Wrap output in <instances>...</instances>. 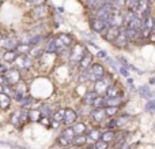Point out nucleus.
<instances>
[{"mask_svg": "<svg viewBox=\"0 0 155 149\" xmlns=\"http://www.w3.org/2000/svg\"><path fill=\"white\" fill-rule=\"evenodd\" d=\"M121 33V27H116V26H109L107 29H105L101 33V36L107 41V43H114V40L120 36Z\"/></svg>", "mask_w": 155, "mask_h": 149, "instance_id": "nucleus-10", "label": "nucleus"}, {"mask_svg": "<svg viewBox=\"0 0 155 149\" xmlns=\"http://www.w3.org/2000/svg\"><path fill=\"white\" fill-rule=\"evenodd\" d=\"M0 85H5V79L3 74H0Z\"/></svg>", "mask_w": 155, "mask_h": 149, "instance_id": "nucleus-47", "label": "nucleus"}, {"mask_svg": "<svg viewBox=\"0 0 155 149\" xmlns=\"http://www.w3.org/2000/svg\"><path fill=\"white\" fill-rule=\"evenodd\" d=\"M144 109H146L147 112H153V111H155V99H154V100H148L147 103H146Z\"/></svg>", "mask_w": 155, "mask_h": 149, "instance_id": "nucleus-41", "label": "nucleus"}, {"mask_svg": "<svg viewBox=\"0 0 155 149\" xmlns=\"http://www.w3.org/2000/svg\"><path fill=\"white\" fill-rule=\"evenodd\" d=\"M106 106V96H98L93 103V108H104Z\"/></svg>", "mask_w": 155, "mask_h": 149, "instance_id": "nucleus-36", "label": "nucleus"}, {"mask_svg": "<svg viewBox=\"0 0 155 149\" xmlns=\"http://www.w3.org/2000/svg\"><path fill=\"white\" fill-rule=\"evenodd\" d=\"M105 109H106V114L109 118H114L116 115L118 114V111H120V107H105Z\"/></svg>", "mask_w": 155, "mask_h": 149, "instance_id": "nucleus-38", "label": "nucleus"}, {"mask_svg": "<svg viewBox=\"0 0 155 149\" xmlns=\"http://www.w3.org/2000/svg\"><path fill=\"white\" fill-rule=\"evenodd\" d=\"M78 118H79V115H78L76 109L67 107V108H65V115H64V122H63V125L64 126H74L78 122Z\"/></svg>", "mask_w": 155, "mask_h": 149, "instance_id": "nucleus-12", "label": "nucleus"}, {"mask_svg": "<svg viewBox=\"0 0 155 149\" xmlns=\"http://www.w3.org/2000/svg\"><path fill=\"white\" fill-rule=\"evenodd\" d=\"M118 73L121 74V75L127 77V78H129V71L127 67H124V66H121V67H118Z\"/></svg>", "mask_w": 155, "mask_h": 149, "instance_id": "nucleus-43", "label": "nucleus"}, {"mask_svg": "<svg viewBox=\"0 0 155 149\" xmlns=\"http://www.w3.org/2000/svg\"><path fill=\"white\" fill-rule=\"evenodd\" d=\"M102 133H104V131H101L99 129H88L87 133H86V136H87V144L88 142H90V144H94L95 141L101 140Z\"/></svg>", "mask_w": 155, "mask_h": 149, "instance_id": "nucleus-20", "label": "nucleus"}, {"mask_svg": "<svg viewBox=\"0 0 155 149\" xmlns=\"http://www.w3.org/2000/svg\"><path fill=\"white\" fill-rule=\"evenodd\" d=\"M4 92V85H0V93Z\"/></svg>", "mask_w": 155, "mask_h": 149, "instance_id": "nucleus-50", "label": "nucleus"}, {"mask_svg": "<svg viewBox=\"0 0 155 149\" xmlns=\"http://www.w3.org/2000/svg\"><path fill=\"white\" fill-rule=\"evenodd\" d=\"M124 5L127 7V10H131L134 12H136L137 5H139V0H125V4Z\"/></svg>", "mask_w": 155, "mask_h": 149, "instance_id": "nucleus-37", "label": "nucleus"}, {"mask_svg": "<svg viewBox=\"0 0 155 149\" xmlns=\"http://www.w3.org/2000/svg\"><path fill=\"white\" fill-rule=\"evenodd\" d=\"M109 25L110 26H116V27H123L125 26V23H124V15L123 12L120 11V8L114 7L112 11V15H110L109 18Z\"/></svg>", "mask_w": 155, "mask_h": 149, "instance_id": "nucleus-9", "label": "nucleus"}, {"mask_svg": "<svg viewBox=\"0 0 155 149\" xmlns=\"http://www.w3.org/2000/svg\"><path fill=\"white\" fill-rule=\"evenodd\" d=\"M98 96L99 95L95 92V90H87V92H84V95L82 96V104L93 107V103L95 101V99L98 97Z\"/></svg>", "mask_w": 155, "mask_h": 149, "instance_id": "nucleus-18", "label": "nucleus"}, {"mask_svg": "<svg viewBox=\"0 0 155 149\" xmlns=\"http://www.w3.org/2000/svg\"><path fill=\"white\" fill-rule=\"evenodd\" d=\"M46 3V0H33L31 4L34 5V7H37V5H44Z\"/></svg>", "mask_w": 155, "mask_h": 149, "instance_id": "nucleus-46", "label": "nucleus"}, {"mask_svg": "<svg viewBox=\"0 0 155 149\" xmlns=\"http://www.w3.org/2000/svg\"><path fill=\"white\" fill-rule=\"evenodd\" d=\"M113 4H110V3H106V4H104L102 7H99L98 10L94 12V16L98 19H102V21L107 22L110 18V15H112V11H113Z\"/></svg>", "mask_w": 155, "mask_h": 149, "instance_id": "nucleus-8", "label": "nucleus"}, {"mask_svg": "<svg viewBox=\"0 0 155 149\" xmlns=\"http://www.w3.org/2000/svg\"><path fill=\"white\" fill-rule=\"evenodd\" d=\"M95 56L99 57V59H106V57H107V52L104 51V49H101V51H98L95 54Z\"/></svg>", "mask_w": 155, "mask_h": 149, "instance_id": "nucleus-45", "label": "nucleus"}, {"mask_svg": "<svg viewBox=\"0 0 155 149\" xmlns=\"http://www.w3.org/2000/svg\"><path fill=\"white\" fill-rule=\"evenodd\" d=\"M0 144L2 145H7V147H11V148H15V149H25V148H22V147H19L18 144H12V142H5V141H0Z\"/></svg>", "mask_w": 155, "mask_h": 149, "instance_id": "nucleus-44", "label": "nucleus"}, {"mask_svg": "<svg viewBox=\"0 0 155 149\" xmlns=\"http://www.w3.org/2000/svg\"><path fill=\"white\" fill-rule=\"evenodd\" d=\"M90 120L93 123H95V125H101V123H105V122H107V114H106V109H105V107L104 108H93V111H91V114H90Z\"/></svg>", "mask_w": 155, "mask_h": 149, "instance_id": "nucleus-7", "label": "nucleus"}, {"mask_svg": "<svg viewBox=\"0 0 155 149\" xmlns=\"http://www.w3.org/2000/svg\"><path fill=\"white\" fill-rule=\"evenodd\" d=\"M153 130H154V131H155V125H154V126H153Z\"/></svg>", "mask_w": 155, "mask_h": 149, "instance_id": "nucleus-51", "label": "nucleus"}, {"mask_svg": "<svg viewBox=\"0 0 155 149\" xmlns=\"http://www.w3.org/2000/svg\"><path fill=\"white\" fill-rule=\"evenodd\" d=\"M18 52H16V49H8V51H4V54H3V60H4L5 63H14L15 62V59L18 57Z\"/></svg>", "mask_w": 155, "mask_h": 149, "instance_id": "nucleus-27", "label": "nucleus"}, {"mask_svg": "<svg viewBox=\"0 0 155 149\" xmlns=\"http://www.w3.org/2000/svg\"><path fill=\"white\" fill-rule=\"evenodd\" d=\"M29 55H30V56H31L34 60H41V59H42V56L45 55V49H44V47H41V45L31 47V49H30Z\"/></svg>", "mask_w": 155, "mask_h": 149, "instance_id": "nucleus-23", "label": "nucleus"}, {"mask_svg": "<svg viewBox=\"0 0 155 149\" xmlns=\"http://www.w3.org/2000/svg\"><path fill=\"white\" fill-rule=\"evenodd\" d=\"M88 70H90L93 74H95V75L98 77L99 79L104 78V77L106 75V70H105L104 64H101V63H98V62H94V63H93V66H91V67L88 68Z\"/></svg>", "mask_w": 155, "mask_h": 149, "instance_id": "nucleus-22", "label": "nucleus"}, {"mask_svg": "<svg viewBox=\"0 0 155 149\" xmlns=\"http://www.w3.org/2000/svg\"><path fill=\"white\" fill-rule=\"evenodd\" d=\"M72 145L74 147H84V145H87V136L86 134H83V136H75Z\"/></svg>", "mask_w": 155, "mask_h": 149, "instance_id": "nucleus-34", "label": "nucleus"}, {"mask_svg": "<svg viewBox=\"0 0 155 149\" xmlns=\"http://www.w3.org/2000/svg\"><path fill=\"white\" fill-rule=\"evenodd\" d=\"M105 62H106V63H107V64H109V66H110V67H112V68H114V70H116V71H117V70H118L117 64H116V62H114V60H113V59H112V57H109V56H107V57H106V59H105Z\"/></svg>", "mask_w": 155, "mask_h": 149, "instance_id": "nucleus-42", "label": "nucleus"}, {"mask_svg": "<svg viewBox=\"0 0 155 149\" xmlns=\"http://www.w3.org/2000/svg\"><path fill=\"white\" fill-rule=\"evenodd\" d=\"M64 115H65V108H59L53 115H52V125L51 127L57 129L60 125L64 122Z\"/></svg>", "mask_w": 155, "mask_h": 149, "instance_id": "nucleus-14", "label": "nucleus"}, {"mask_svg": "<svg viewBox=\"0 0 155 149\" xmlns=\"http://www.w3.org/2000/svg\"><path fill=\"white\" fill-rule=\"evenodd\" d=\"M12 64L21 71H26L34 64V59L30 55H18V57L15 59V62Z\"/></svg>", "mask_w": 155, "mask_h": 149, "instance_id": "nucleus-5", "label": "nucleus"}, {"mask_svg": "<svg viewBox=\"0 0 155 149\" xmlns=\"http://www.w3.org/2000/svg\"><path fill=\"white\" fill-rule=\"evenodd\" d=\"M0 3H2V0H0Z\"/></svg>", "mask_w": 155, "mask_h": 149, "instance_id": "nucleus-52", "label": "nucleus"}, {"mask_svg": "<svg viewBox=\"0 0 155 149\" xmlns=\"http://www.w3.org/2000/svg\"><path fill=\"white\" fill-rule=\"evenodd\" d=\"M10 123L11 125H14L15 127H19V126L23 125V123H22V118H21V108H18V109H15V111L11 112Z\"/></svg>", "mask_w": 155, "mask_h": 149, "instance_id": "nucleus-24", "label": "nucleus"}, {"mask_svg": "<svg viewBox=\"0 0 155 149\" xmlns=\"http://www.w3.org/2000/svg\"><path fill=\"white\" fill-rule=\"evenodd\" d=\"M61 136H64L65 138H68L71 142H72L76 134H75V130H74L72 126H65V127L61 130Z\"/></svg>", "mask_w": 155, "mask_h": 149, "instance_id": "nucleus-33", "label": "nucleus"}, {"mask_svg": "<svg viewBox=\"0 0 155 149\" xmlns=\"http://www.w3.org/2000/svg\"><path fill=\"white\" fill-rule=\"evenodd\" d=\"M116 136H117V134H116L113 130H109V129H106V130L102 133L101 140H104V141H106L107 144H110V142H114Z\"/></svg>", "mask_w": 155, "mask_h": 149, "instance_id": "nucleus-32", "label": "nucleus"}, {"mask_svg": "<svg viewBox=\"0 0 155 149\" xmlns=\"http://www.w3.org/2000/svg\"><path fill=\"white\" fill-rule=\"evenodd\" d=\"M56 37V43L59 45V52L64 48H71V47L75 44V38L72 34H68V33H60V34L54 36ZM57 52V54H59Z\"/></svg>", "mask_w": 155, "mask_h": 149, "instance_id": "nucleus-4", "label": "nucleus"}, {"mask_svg": "<svg viewBox=\"0 0 155 149\" xmlns=\"http://www.w3.org/2000/svg\"><path fill=\"white\" fill-rule=\"evenodd\" d=\"M112 84H113L112 75H110V74H106L104 78H101V79H98V81L94 82L93 90H95L99 96H105L106 92H107V88H109Z\"/></svg>", "mask_w": 155, "mask_h": 149, "instance_id": "nucleus-2", "label": "nucleus"}, {"mask_svg": "<svg viewBox=\"0 0 155 149\" xmlns=\"http://www.w3.org/2000/svg\"><path fill=\"white\" fill-rule=\"evenodd\" d=\"M56 141H57V145H60V147H63V148H67V147H70V145L72 144V142H71L68 138H65L64 136H60Z\"/></svg>", "mask_w": 155, "mask_h": 149, "instance_id": "nucleus-39", "label": "nucleus"}, {"mask_svg": "<svg viewBox=\"0 0 155 149\" xmlns=\"http://www.w3.org/2000/svg\"><path fill=\"white\" fill-rule=\"evenodd\" d=\"M150 84H151V85H155V77H153V78H150Z\"/></svg>", "mask_w": 155, "mask_h": 149, "instance_id": "nucleus-48", "label": "nucleus"}, {"mask_svg": "<svg viewBox=\"0 0 155 149\" xmlns=\"http://www.w3.org/2000/svg\"><path fill=\"white\" fill-rule=\"evenodd\" d=\"M128 84H129V85H134V79H132V78H128Z\"/></svg>", "mask_w": 155, "mask_h": 149, "instance_id": "nucleus-49", "label": "nucleus"}, {"mask_svg": "<svg viewBox=\"0 0 155 149\" xmlns=\"http://www.w3.org/2000/svg\"><path fill=\"white\" fill-rule=\"evenodd\" d=\"M114 119H116V125H117V129H118V127L125 126L127 123L132 119V116H131V115H128V114H123V115H120V116L114 118Z\"/></svg>", "mask_w": 155, "mask_h": 149, "instance_id": "nucleus-31", "label": "nucleus"}, {"mask_svg": "<svg viewBox=\"0 0 155 149\" xmlns=\"http://www.w3.org/2000/svg\"><path fill=\"white\" fill-rule=\"evenodd\" d=\"M30 49H31V45H30V44H22V43H19L18 47H16V52H18L19 55H29Z\"/></svg>", "mask_w": 155, "mask_h": 149, "instance_id": "nucleus-35", "label": "nucleus"}, {"mask_svg": "<svg viewBox=\"0 0 155 149\" xmlns=\"http://www.w3.org/2000/svg\"><path fill=\"white\" fill-rule=\"evenodd\" d=\"M88 52L86 43H75L71 47V56H70V63L72 64H79V62L84 57V55Z\"/></svg>", "mask_w": 155, "mask_h": 149, "instance_id": "nucleus-1", "label": "nucleus"}, {"mask_svg": "<svg viewBox=\"0 0 155 149\" xmlns=\"http://www.w3.org/2000/svg\"><path fill=\"white\" fill-rule=\"evenodd\" d=\"M18 44H19V40H15V38H12V37L0 38V48L5 49V51H8V49H16Z\"/></svg>", "mask_w": 155, "mask_h": 149, "instance_id": "nucleus-15", "label": "nucleus"}, {"mask_svg": "<svg viewBox=\"0 0 155 149\" xmlns=\"http://www.w3.org/2000/svg\"><path fill=\"white\" fill-rule=\"evenodd\" d=\"M105 96H107V97H120L121 96V97H123V93H121L120 86L113 82V84L107 88V92H106V95Z\"/></svg>", "mask_w": 155, "mask_h": 149, "instance_id": "nucleus-25", "label": "nucleus"}, {"mask_svg": "<svg viewBox=\"0 0 155 149\" xmlns=\"http://www.w3.org/2000/svg\"><path fill=\"white\" fill-rule=\"evenodd\" d=\"M11 101H12V97H10L8 95H5L4 92L0 93V109L7 111L11 106Z\"/></svg>", "mask_w": 155, "mask_h": 149, "instance_id": "nucleus-26", "label": "nucleus"}, {"mask_svg": "<svg viewBox=\"0 0 155 149\" xmlns=\"http://www.w3.org/2000/svg\"><path fill=\"white\" fill-rule=\"evenodd\" d=\"M41 118H42V112L40 108L29 109V122H40Z\"/></svg>", "mask_w": 155, "mask_h": 149, "instance_id": "nucleus-28", "label": "nucleus"}, {"mask_svg": "<svg viewBox=\"0 0 155 149\" xmlns=\"http://www.w3.org/2000/svg\"><path fill=\"white\" fill-rule=\"evenodd\" d=\"M44 49H45V54H57V52H59V45H57V43H56V37L48 38Z\"/></svg>", "mask_w": 155, "mask_h": 149, "instance_id": "nucleus-21", "label": "nucleus"}, {"mask_svg": "<svg viewBox=\"0 0 155 149\" xmlns=\"http://www.w3.org/2000/svg\"><path fill=\"white\" fill-rule=\"evenodd\" d=\"M136 92H137V95H139L140 97H142V99H146L147 101H148V100H154V97H155V93L150 89V86H147V85L139 86Z\"/></svg>", "mask_w": 155, "mask_h": 149, "instance_id": "nucleus-17", "label": "nucleus"}, {"mask_svg": "<svg viewBox=\"0 0 155 149\" xmlns=\"http://www.w3.org/2000/svg\"><path fill=\"white\" fill-rule=\"evenodd\" d=\"M109 26H110L109 22H105V21H102V19L95 18V16H93V18L90 19V27L94 33H99V34H101V33L104 32L105 29H107Z\"/></svg>", "mask_w": 155, "mask_h": 149, "instance_id": "nucleus-11", "label": "nucleus"}, {"mask_svg": "<svg viewBox=\"0 0 155 149\" xmlns=\"http://www.w3.org/2000/svg\"><path fill=\"white\" fill-rule=\"evenodd\" d=\"M48 14H49V10H48V7H46L45 4L44 5H37V7H34L31 10V16H34L35 19H42V18H45Z\"/></svg>", "mask_w": 155, "mask_h": 149, "instance_id": "nucleus-19", "label": "nucleus"}, {"mask_svg": "<svg viewBox=\"0 0 155 149\" xmlns=\"http://www.w3.org/2000/svg\"><path fill=\"white\" fill-rule=\"evenodd\" d=\"M14 90H15V96H14L12 100L16 101V103H21L22 100H23L26 96H29V88H27V84L22 79L21 82H18V84L14 86Z\"/></svg>", "mask_w": 155, "mask_h": 149, "instance_id": "nucleus-6", "label": "nucleus"}, {"mask_svg": "<svg viewBox=\"0 0 155 149\" xmlns=\"http://www.w3.org/2000/svg\"><path fill=\"white\" fill-rule=\"evenodd\" d=\"M93 63H94V56H93V54L88 51L87 54L84 55V57H83V59L79 62L78 68H79V71H87L88 68L93 66Z\"/></svg>", "mask_w": 155, "mask_h": 149, "instance_id": "nucleus-13", "label": "nucleus"}, {"mask_svg": "<svg viewBox=\"0 0 155 149\" xmlns=\"http://www.w3.org/2000/svg\"><path fill=\"white\" fill-rule=\"evenodd\" d=\"M109 148V144L104 140H98V141L94 142V149H107Z\"/></svg>", "mask_w": 155, "mask_h": 149, "instance_id": "nucleus-40", "label": "nucleus"}, {"mask_svg": "<svg viewBox=\"0 0 155 149\" xmlns=\"http://www.w3.org/2000/svg\"><path fill=\"white\" fill-rule=\"evenodd\" d=\"M74 130H75V134L76 136H83V134L87 133V125H86L84 122H76L75 125L72 126Z\"/></svg>", "mask_w": 155, "mask_h": 149, "instance_id": "nucleus-30", "label": "nucleus"}, {"mask_svg": "<svg viewBox=\"0 0 155 149\" xmlns=\"http://www.w3.org/2000/svg\"><path fill=\"white\" fill-rule=\"evenodd\" d=\"M124 103L123 97H107L106 96V106L105 107H121Z\"/></svg>", "mask_w": 155, "mask_h": 149, "instance_id": "nucleus-29", "label": "nucleus"}, {"mask_svg": "<svg viewBox=\"0 0 155 149\" xmlns=\"http://www.w3.org/2000/svg\"><path fill=\"white\" fill-rule=\"evenodd\" d=\"M131 43V40H129L128 37H127L125 32H124V26L121 27V33L120 36H118L117 38L114 40V43H113V45L116 47V48H125V47H128V44Z\"/></svg>", "mask_w": 155, "mask_h": 149, "instance_id": "nucleus-16", "label": "nucleus"}, {"mask_svg": "<svg viewBox=\"0 0 155 149\" xmlns=\"http://www.w3.org/2000/svg\"><path fill=\"white\" fill-rule=\"evenodd\" d=\"M4 79H5V85H10V86H15L18 82L22 81V74L21 70L16 67H11L5 71L4 74Z\"/></svg>", "mask_w": 155, "mask_h": 149, "instance_id": "nucleus-3", "label": "nucleus"}]
</instances>
